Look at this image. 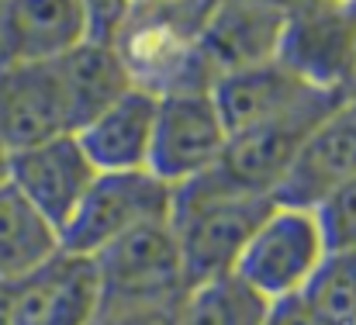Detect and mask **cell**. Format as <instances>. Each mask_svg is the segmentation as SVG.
<instances>
[{
    "label": "cell",
    "mask_w": 356,
    "mask_h": 325,
    "mask_svg": "<svg viewBox=\"0 0 356 325\" xmlns=\"http://www.w3.org/2000/svg\"><path fill=\"white\" fill-rule=\"evenodd\" d=\"M135 7H159V3H177V0H131Z\"/></svg>",
    "instance_id": "obj_27"
},
{
    "label": "cell",
    "mask_w": 356,
    "mask_h": 325,
    "mask_svg": "<svg viewBox=\"0 0 356 325\" xmlns=\"http://www.w3.org/2000/svg\"><path fill=\"white\" fill-rule=\"evenodd\" d=\"M83 10V24H87V38L90 42H104L115 45L118 35L124 31L135 3L131 0H76Z\"/></svg>",
    "instance_id": "obj_22"
},
{
    "label": "cell",
    "mask_w": 356,
    "mask_h": 325,
    "mask_svg": "<svg viewBox=\"0 0 356 325\" xmlns=\"http://www.w3.org/2000/svg\"><path fill=\"white\" fill-rule=\"evenodd\" d=\"M273 208L270 198H211L173 191L170 225L180 249L184 287H197L236 274V263L256 232V225Z\"/></svg>",
    "instance_id": "obj_2"
},
{
    "label": "cell",
    "mask_w": 356,
    "mask_h": 325,
    "mask_svg": "<svg viewBox=\"0 0 356 325\" xmlns=\"http://www.w3.org/2000/svg\"><path fill=\"white\" fill-rule=\"evenodd\" d=\"M3 177H7V149L0 145V180H3Z\"/></svg>",
    "instance_id": "obj_28"
},
{
    "label": "cell",
    "mask_w": 356,
    "mask_h": 325,
    "mask_svg": "<svg viewBox=\"0 0 356 325\" xmlns=\"http://www.w3.org/2000/svg\"><path fill=\"white\" fill-rule=\"evenodd\" d=\"M0 325H10V284L0 280Z\"/></svg>",
    "instance_id": "obj_26"
},
{
    "label": "cell",
    "mask_w": 356,
    "mask_h": 325,
    "mask_svg": "<svg viewBox=\"0 0 356 325\" xmlns=\"http://www.w3.org/2000/svg\"><path fill=\"white\" fill-rule=\"evenodd\" d=\"M94 177H97V170L73 132L7 156L10 187L38 215H45V221H52L56 232L76 212V205L90 191Z\"/></svg>",
    "instance_id": "obj_10"
},
{
    "label": "cell",
    "mask_w": 356,
    "mask_h": 325,
    "mask_svg": "<svg viewBox=\"0 0 356 325\" xmlns=\"http://www.w3.org/2000/svg\"><path fill=\"white\" fill-rule=\"evenodd\" d=\"M350 17H353V31H356V0H350Z\"/></svg>",
    "instance_id": "obj_29"
},
{
    "label": "cell",
    "mask_w": 356,
    "mask_h": 325,
    "mask_svg": "<svg viewBox=\"0 0 356 325\" xmlns=\"http://www.w3.org/2000/svg\"><path fill=\"white\" fill-rule=\"evenodd\" d=\"M180 301L170 305H145V308H121V312H101L94 325H177Z\"/></svg>",
    "instance_id": "obj_23"
},
{
    "label": "cell",
    "mask_w": 356,
    "mask_h": 325,
    "mask_svg": "<svg viewBox=\"0 0 356 325\" xmlns=\"http://www.w3.org/2000/svg\"><path fill=\"white\" fill-rule=\"evenodd\" d=\"M273 59L308 87L350 97L356 90V31L350 3L291 14Z\"/></svg>",
    "instance_id": "obj_9"
},
{
    "label": "cell",
    "mask_w": 356,
    "mask_h": 325,
    "mask_svg": "<svg viewBox=\"0 0 356 325\" xmlns=\"http://www.w3.org/2000/svg\"><path fill=\"white\" fill-rule=\"evenodd\" d=\"M356 177V94L332 108L298 145L273 205L315 212L332 191Z\"/></svg>",
    "instance_id": "obj_12"
},
{
    "label": "cell",
    "mask_w": 356,
    "mask_h": 325,
    "mask_svg": "<svg viewBox=\"0 0 356 325\" xmlns=\"http://www.w3.org/2000/svg\"><path fill=\"white\" fill-rule=\"evenodd\" d=\"M229 132L211 94H170L156 101V128L149 149V173L173 191L204 177L222 156Z\"/></svg>",
    "instance_id": "obj_8"
},
{
    "label": "cell",
    "mask_w": 356,
    "mask_h": 325,
    "mask_svg": "<svg viewBox=\"0 0 356 325\" xmlns=\"http://www.w3.org/2000/svg\"><path fill=\"white\" fill-rule=\"evenodd\" d=\"M73 132L56 63H0V145L10 152Z\"/></svg>",
    "instance_id": "obj_13"
},
{
    "label": "cell",
    "mask_w": 356,
    "mask_h": 325,
    "mask_svg": "<svg viewBox=\"0 0 356 325\" xmlns=\"http://www.w3.org/2000/svg\"><path fill=\"white\" fill-rule=\"evenodd\" d=\"M284 21L287 17L270 0H211L197 45L215 77H225L273 59Z\"/></svg>",
    "instance_id": "obj_14"
},
{
    "label": "cell",
    "mask_w": 356,
    "mask_h": 325,
    "mask_svg": "<svg viewBox=\"0 0 356 325\" xmlns=\"http://www.w3.org/2000/svg\"><path fill=\"white\" fill-rule=\"evenodd\" d=\"M211 101L222 114L225 132L236 135L245 128L284 125V121H322L346 97L315 90L277 59H266L218 77L211 87Z\"/></svg>",
    "instance_id": "obj_6"
},
{
    "label": "cell",
    "mask_w": 356,
    "mask_h": 325,
    "mask_svg": "<svg viewBox=\"0 0 356 325\" xmlns=\"http://www.w3.org/2000/svg\"><path fill=\"white\" fill-rule=\"evenodd\" d=\"M284 17H291V14H305V10H325V7H343V3H350V0H270Z\"/></svg>",
    "instance_id": "obj_25"
},
{
    "label": "cell",
    "mask_w": 356,
    "mask_h": 325,
    "mask_svg": "<svg viewBox=\"0 0 356 325\" xmlns=\"http://www.w3.org/2000/svg\"><path fill=\"white\" fill-rule=\"evenodd\" d=\"M208 3L211 0H177L131 10L115 45L128 63L135 87L156 97L211 94L218 77L197 45Z\"/></svg>",
    "instance_id": "obj_1"
},
{
    "label": "cell",
    "mask_w": 356,
    "mask_h": 325,
    "mask_svg": "<svg viewBox=\"0 0 356 325\" xmlns=\"http://www.w3.org/2000/svg\"><path fill=\"white\" fill-rule=\"evenodd\" d=\"M298 298L322 325H356V246L325 249Z\"/></svg>",
    "instance_id": "obj_20"
},
{
    "label": "cell",
    "mask_w": 356,
    "mask_h": 325,
    "mask_svg": "<svg viewBox=\"0 0 356 325\" xmlns=\"http://www.w3.org/2000/svg\"><path fill=\"white\" fill-rule=\"evenodd\" d=\"M173 212V187L149 170L97 173L70 221L59 228V246L76 256H97L124 232L166 221Z\"/></svg>",
    "instance_id": "obj_5"
},
{
    "label": "cell",
    "mask_w": 356,
    "mask_h": 325,
    "mask_svg": "<svg viewBox=\"0 0 356 325\" xmlns=\"http://www.w3.org/2000/svg\"><path fill=\"white\" fill-rule=\"evenodd\" d=\"M56 70H59L63 94H66L73 132H80L87 121H94L101 111H108L135 87L118 45H104L90 38L80 42L73 52H66L56 63Z\"/></svg>",
    "instance_id": "obj_17"
},
{
    "label": "cell",
    "mask_w": 356,
    "mask_h": 325,
    "mask_svg": "<svg viewBox=\"0 0 356 325\" xmlns=\"http://www.w3.org/2000/svg\"><path fill=\"white\" fill-rule=\"evenodd\" d=\"M87 42L76 0H0V63H59Z\"/></svg>",
    "instance_id": "obj_15"
},
{
    "label": "cell",
    "mask_w": 356,
    "mask_h": 325,
    "mask_svg": "<svg viewBox=\"0 0 356 325\" xmlns=\"http://www.w3.org/2000/svg\"><path fill=\"white\" fill-rule=\"evenodd\" d=\"M318 228L325 235L329 249H353L356 246V177L346 180L339 191H332L318 208Z\"/></svg>",
    "instance_id": "obj_21"
},
{
    "label": "cell",
    "mask_w": 356,
    "mask_h": 325,
    "mask_svg": "<svg viewBox=\"0 0 356 325\" xmlns=\"http://www.w3.org/2000/svg\"><path fill=\"white\" fill-rule=\"evenodd\" d=\"M59 232L3 177L0 180V280L14 284L59 253Z\"/></svg>",
    "instance_id": "obj_18"
},
{
    "label": "cell",
    "mask_w": 356,
    "mask_h": 325,
    "mask_svg": "<svg viewBox=\"0 0 356 325\" xmlns=\"http://www.w3.org/2000/svg\"><path fill=\"white\" fill-rule=\"evenodd\" d=\"M97 312L101 280L90 256L59 249L10 284V325H94Z\"/></svg>",
    "instance_id": "obj_11"
},
{
    "label": "cell",
    "mask_w": 356,
    "mask_h": 325,
    "mask_svg": "<svg viewBox=\"0 0 356 325\" xmlns=\"http://www.w3.org/2000/svg\"><path fill=\"white\" fill-rule=\"evenodd\" d=\"M266 301L236 274L187 287L177 308V325H263Z\"/></svg>",
    "instance_id": "obj_19"
},
{
    "label": "cell",
    "mask_w": 356,
    "mask_h": 325,
    "mask_svg": "<svg viewBox=\"0 0 356 325\" xmlns=\"http://www.w3.org/2000/svg\"><path fill=\"white\" fill-rule=\"evenodd\" d=\"M263 325H322V322L301 305V298H284V301H273L266 308Z\"/></svg>",
    "instance_id": "obj_24"
},
{
    "label": "cell",
    "mask_w": 356,
    "mask_h": 325,
    "mask_svg": "<svg viewBox=\"0 0 356 325\" xmlns=\"http://www.w3.org/2000/svg\"><path fill=\"white\" fill-rule=\"evenodd\" d=\"M318 121H284V125H263L229 135L222 156L215 166L177 187L191 194H211V198H270L277 194L280 180L291 170V159L301 145V138Z\"/></svg>",
    "instance_id": "obj_7"
},
{
    "label": "cell",
    "mask_w": 356,
    "mask_h": 325,
    "mask_svg": "<svg viewBox=\"0 0 356 325\" xmlns=\"http://www.w3.org/2000/svg\"><path fill=\"white\" fill-rule=\"evenodd\" d=\"M90 260L101 280V312L170 305L180 301L187 291L170 218L124 232Z\"/></svg>",
    "instance_id": "obj_3"
},
{
    "label": "cell",
    "mask_w": 356,
    "mask_h": 325,
    "mask_svg": "<svg viewBox=\"0 0 356 325\" xmlns=\"http://www.w3.org/2000/svg\"><path fill=\"white\" fill-rule=\"evenodd\" d=\"M325 235L308 208L273 205L249 235L236 263V277L266 305L298 298L325 256Z\"/></svg>",
    "instance_id": "obj_4"
},
{
    "label": "cell",
    "mask_w": 356,
    "mask_h": 325,
    "mask_svg": "<svg viewBox=\"0 0 356 325\" xmlns=\"http://www.w3.org/2000/svg\"><path fill=\"white\" fill-rule=\"evenodd\" d=\"M156 101H159L156 94L131 87L121 101H115L108 111H101L80 132H73L97 173H124V170L149 166Z\"/></svg>",
    "instance_id": "obj_16"
}]
</instances>
